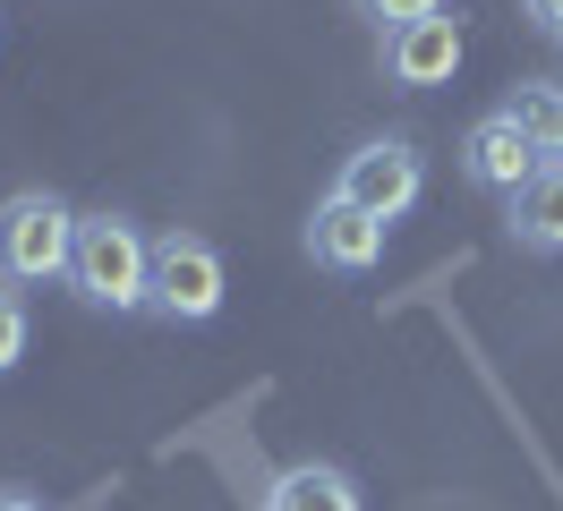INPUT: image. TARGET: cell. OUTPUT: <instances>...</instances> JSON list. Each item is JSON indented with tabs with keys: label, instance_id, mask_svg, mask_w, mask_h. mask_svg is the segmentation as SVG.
I'll return each mask as SVG.
<instances>
[{
	"label": "cell",
	"instance_id": "6da1fadb",
	"mask_svg": "<svg viewBox=\"0 0 563 511\" xmlns=\"http://www.w3.org/2000/svg\"><path fill=\"white\" fill-rule=\"evenodd\" d=\"M145 281H154V238L129 213H77V256H69V290L95 315H137Z\"/></svg>",
	"mask_w": 563,
	"mask_h": 511
},
{
	"label": "cell",
	"instance_id": "7a4b0ae2",
	"mask_svg": "<svg viewBox=\"0 0 563 511\" xmlns=\"http://www.w3.org/2000/svg\"><path fill=\"white\" fill-rule=\"evenodd\" d=\"M69 256H77L69 197H52V188H18V197H0V281H9V290L69 281Z\"/></svg>",
	"mask_w": 563,
	"mask_h": 511
},
{
	"label": "cell",
	"instance_id": "3957f363",
	"mask_svg": "<svg viewBox=\"0 0 563 511\" xmlns=\"http://www.w3.org/2000/svg\"><path fill=\"white\" fill-rule=\"evenodd\" d=\"M222 290H231V273H222V256H213L206 231H163L154 238L145 307H154L163 324H213V315H222Z\"/></svg>",
	"mask_w": 563,
	"mask_h": 511
},
{
	"label": "cell",
	"instance_id": "277c9868",
	"mask_svg": "<svg viewBox=\"0 0 563 511\" xmlns=\"http://www.w3.org/2000/svg\"><path fill=\"white\" fill-rule=\"evenodd\" d=\"M333 197H351L358 213H376V222H401L410 204L427 197V163L410 136H367L358 154H342V179H333Z\"/></svg>",
	"mask_w": 563,
	"mask_h": 511
},
{
	"label": "cell",
	"instance_id": "5b68a950",
	"mask_svg": "<svg viewBox=\"0 0 563 511\" xmlns=\"http://www.w3.org/2000/svg\"><path fill=\"white\" fill-rule=\"evenodd\" d=\"M547 170V154L521 136V120L512 111H487V120H470V136H461V179L470 188H487V197H512V188H529Z\"/></svg>",
	"mask_w": 563,
	"mask_h": 511
},
{
	"label": "cell",
	"instance_id": "8992f818",
	"mask_svg": "<svg viewBox=\"0 0 563 511\" xmlns=\"http://www.w3.org/2000/svg\"><path fill=\"white\" fill-rule=\"evenodd\" d=\"M385 77H393V86H410V95L453 86V77H461V18H419V26L385 34Z\"/></svg>",
	"mask_w": 563,
	"mask_h": 511
},
{
	"label": "cell",
	"instance_id": "52a82bcc",
	"mask_svg": "<svg viewBox=\"0 0 563 511\" xmlns=\"http://www.w3.org/2000/svg\"><path fill=\"white\" fill-rule=\"evenodd\" d=\"M308 256H317L324 273H376V256H385V222L358 213L351 197H324L317 213H308Z\"/></svg>",
	"mask_w": 563,
	"mask_h": 511
},
{
	"label": "cell",
	"instance_id": "ba28073f",
	"mask_svg": "<svg viewBox=\"0 0 563 511\" xmlns=\"http://www.w3.org/2000/svg\"><path fill=\"white\" fill-rule=\"evenodd\" d=\"M504 231H512V247H529V256H563V163H547L529 188L504 197Z\"/></svg>",
	"mask_w": 563,
	"mask_h": 511
},
{
	"label": "cell",
	"instance_id": "9c48e42d",
	"mask_svg": "<svg viewBox=\"0 0 563 511\" xmlns=\"http://www.w3.org/2000/svg\"><path fill=\"white\" fill-rule=\"evenodd\" d=\"M265 511H367L358 503L351 469H333V460H299V469H282L265 486Z\"/></svg>",
	"mask_w": 563,
	"mask_h": 511
},
{
	"label": "cell",
	"instance_id": "30bf717a",
	"mask_svg": "<svg viewBox=\"0 0 563 511\" xmlns=\"http://www.w3.org/2000/svg\"><path fill=\"white\" fill-rule=\"evenodd\" d=\"M504 111L521 120V136L538 145V154H547V163H563V86H547V77H521Z\"/></svg>",
	"mask_w": 563,
	"mask_h": 511
},
{
	"label": "cell",
	"instance_id": "8fae6325",
	"mask_svg": "<svg viewBox=\"0 0 563 511\" xmlns=\"http://www.w3.org/2000/svg\"><path fill=\"white\" fill-rule=\"evenodd\" d=\"M351 9L376 34H401V26H419V18H444V0H351Z\"/></svg>",
	"mask_w": 563,
	"mask_h": 511
},
{
	"label": "cell",
	"instance_id": "7c38bea8",
	"mask_svg": "<svg viewBox=\"0 0 563 511\" xmlns=\"http://www.w3.org/2000/svg\"><path fill=\"white\" fill-rule=\"evenodd\" d=\"M26 358V299L18 290H0V375Z\"/></svg>",
	"mask_w": 563,
	"mask_h": 511
},
{
	"label": "cell",
	"instance_id": "4fadbf2b",
	"mask_svg": "<svg viewBox=\"0 0 563 511\" xmlns=\"http://www.w3.org/2000/svg\"><path fill=\"white\" fill-rule=\"evenodd\" d=\"M521 18H529L538 34H563V0H521Z\"/></svg>",
	"mask_w": 563,
	"mask_h": 511
},
{
	"label": "cell",
	"instance_id": "5bb4252c",
	"mask_svg": "<svg viewBox=\"0 0 563 511\" xmlns=\"http://www.w3.org/2000/svg\"><path fill=\"white\" fill-rule=\"evenodd\" d=\"M0 511H43L35 495H18V486H0Z\"/></svg>",
	"mask_w": 563,
	"mask_h": 511
}]
</instances>
